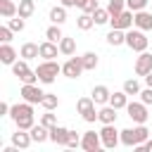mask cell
<instances>
[{"instance_id":"1","label":"cell","mask_w":152,"mask_h":152,"mask_svg":"<svg viewBox=\"0 0 152 152\" xmlns=\"http://www.w3.org/2000/svg\"><path fill=\"white\" fill-rule=\"evenodd\" d=\"M36 74H38V81H40V83H55L57 74H62V66H59L55 59H43V62L36 66Z\"/></svg>"},{"instance_id":"2","label":"cell","mask_w":152,"mask_h":152,"mask_svg":"<svg viewBox=\"0 0 152 152\" xmlns=\"http://www.w3.org/2000/svg\"><path fill=\"white\" fill-rule=\"evenodd\" d=\"M147 36L142 28H128L126 31V45L133 50V52H145L147 50Z\"/></svg>"},{"instance_id":"3","label":"cell","mask_w":152,"mask_h":152,"mask_svg":"<svg viewBox=\"0 0 152 152\" xmlns=\"http://www.w3.org/2000/svg\"><path fill=\"white\" fill-rule=\"evenodd\" d=\"M109 24H112V28L128 31V28H133V26H135V12L126 7L121 14H114V17H109Z\"/></svg>"},{"instance_id":"4","label":"cell","mask_w":152,"mask_h":152,"mask_svg":"<svg viewBox=\"0 0 152 152\" xmlns=\"http://www.w3.org/2000/svg\"><path fill=\"white\" fill-rule=\"evenodd\" d=\"M100 138H102V147L114 150V147L121 142V131H116V128H114V124H102Z\"/></svg>"},{"instance_id":"5","label":"cell","mask_w":152,"mask_h":152,"mask_svg":"<svg viewBox=\"0 0 152 152\" xmlns=\"http://www.w3.org/2000/svg\"><path fill=\"white\" fill-rule=\"evenodd\" d=\"M76 109H78V114L83 116V121H88V124H93V121L97 119V112H95V100H93V97H78Z\"/></svg>"},{"instance_id":"6","label":"cell","mask_w":152,"mask_h":152,"mask_svg":"<svg viewBox=\"0 0 152 152\" xmlns=\"http://www.w3.org/2000/svg\"><path fill=\"white\" fill-rule=\"evenodd\" d=\"M19 95H21V100H26V102H31V104H40L43 97H45V93H43L36 83H24Z\"/></svg>"},{"instance_id":"7","label":"cell","mask_w":152,"mask_h":152,"mask_svg":"<svg viewBox=\"0 0 152 152\" xmlns=\"http://www.w3.org/2000/svg\"><path fill=\"white\" fill-rule=\"evenodd\" d=\"M126 112H128V116H131L135 124H145L147 116H150V114H147V104H145L142 100H140V102H128V104H126Z\"/></svg>"},{"instance_id":"8","label":"cell","mask_w":152,"mask_h":152,"mask_svg":"<svg viewBox=\"0 0 152 152\" xmlns=\"http://www.w3.org/2000/svg\"><path fill=\"white\" fill-rule=\"evenodd\" d=\"M81 71H86L83 69V62H81V57H69L64 64H62V74L66 76V78H78L81 76Z\"/></svg>"},{"instance_id":"9","label":"cell","mask_w":152,"mask_h":152,"mask_svg":"<svg viewBox=\"0 0 152 152\" xmlns=\"http://www.w3.org/2000/svg\"><path fill=\"white\" fill-rule=\"evenodd\" d=\"M100 145H102L100 133H95V131H86V133L81 135V147H83L86 152H97Z\"/></svg>"},{"instance_id":"10","label":"cell","mask_w":152,"mask_h":152,"mask_svg":"<svg viewBox=\"0 0 152 152\" xmlns=\"http://www.w3.org/2000/svg\"><path fill=\"white\" fill-rule=\"evenodd\" d=\"M10 116H12V121H17V119H24V116H33V104L31 102H17V104H12V109H10Z\"/></svg>"},{"instance_id":"11","label":"cell","mask_w":152,"mask_h":152,"mask_svg":"<svg viewBox=\"0 0 152 152\" xmlns=\"http://www.w3.org/2000/svg\"><path fill=\"white\" fill-rule=\"evenodd\" d=\"M152 71V55L145 50V52H140V57L135 59V74L138 76H147Z\"/></svg>"},{"instance_id":"12","label":"cell","mask_w":152,"mask_h":152,"mask_svg":"<svg viewBox=\"0 0 152 152\" xmlns=\"http://www.w3.org/2000/svg\"><path fill=\"white\" fill-rule=\"evenodd\" d=\"M50 140H52L55 145H66V140H69V128H64V126H52V128H50Z\"/></svg>"},{"instance_id":"13","label":"cell","mask_w":152,"mask_h":152,"mask_svg":"<svg viewBox=\"0 0 152 152\" xmlns=\"http://www.w3.org/2000/svg\"><path fill=\"white\" fill-rule=\"evenodd\" d=\"M31 142H33L31 133H26V131H21V128H17V133H12V145H17L19 150H26Z\"/></svg>"},{"instance_id":"14","label":"cell","mask_w":152,"mask_h":152,"mask_svg":"<svg viewBox=\"0 0 152 152\" xmlns=\"http://www.w3.org/2000/svg\"><path fill=\"white\" fill-rule=\"evenodd\" d=\"M0 14H2V19L19 17V5L14 0H0Z\"/></svg>"},{"instance_id":"15","label":"cell","mask_w":152,"mask_h":152,"mask_svg":"<svg viewBox=\"0 0 152 152\" xmlns=\"http://www.w3.org/2000/svg\"><path fill=\"white\" fill-rule=\"evenodd\" d=\"M57 52H59V43H52L48 38H45V43H40V57L43 59H55Z\"/></svg>"},{"instance_id":"16","label":"cell","mask_w":152,"mask_h":152,"mask_svg":"<svg viewBox=\"0 0 152 152\" xmlns=\"http://www.w3.org/2000/svg\"><path fill=\"white\" fill-rule=\"evenodd\" d=\"M0 62H2V64H10V66L17 62V50H14L10 43H2V45H0Z\"/></svg>"},{"instance_id":"17","label":"cell","mask_w":152,"mask_h":152,"mask_svg":"<svg viewBox=\"0 0 152 152\" xmlns=\"http://www.w3.org/2000/svg\"><path fill=\"white\" fill-rule=\"evenodd\" d=\"M90 97L95 100V104H109V97H112V93H109V88H107V86H95Z\"/></svg>"},{"instance_id":"18","label":"cell","mask_w":152,"mask_h":152,"mask_svg":"<svg viewBox=\"0 0 152 152\" xmlns=\"http://www.w3.org/2000/svg\"><path fill=\"white\" fill-rule=\"evenodd\" d=\"M135 28L152 31V14H150L147 10H140V12H135Z\"/></svg>"},{"instance_id":"19","label":"cell","mask_w":152,"mask_h":152,"mask_svg":"<svg viewBox=\"0 0 152 152\" xmlns=\"http://www.w3.org/2000/svg\"><path fill=\"white\" fill-rule=\"evenodd\" d=\"M19 55L24 59H36V57H40V45L38 43H24L21 50H19Z\"/></svg>"},{"instance_id":"20","label":"cell","mask_w":152,"mask_h":152,"mask_svg":"<svg viewBox=\"0 0 152 152\" xmlns=\"http://www.w3.org/2000/svg\"><path fill=\"white\" fill-rule=\"evenodd\" d=\"M109 104H112V107H116V109H126V104H128V93H126L124 88H121V90H116V93H112Z\"/></svg>"},{"instance_id":"21","label":"cell","mask_w":152,"mask_h":152,"mask_svg":"<svg viewBox=\"0 0 152 152\" xmlns=\"http://www.w3.org/2000/svg\"><path fill=\"white\" fill-rule=\"evenodd\" d=\"M116 112H119L116 107H112V104H104V107L97 112V119H100L102 124H114V121H116Z\"/></svg>"},{"instance_id":"22","label":"cell","mask_w":152,"mask_h":152,"mask_svg":"<svg viewBox=\"0 0 152 152\" xmlns=\"http://www.w3.org/2000/svg\"><path fill=\"white\" fill-rule=\"evenodd\" d=\"M28 133H31L33 142H45V140H50V128H48V126H43V124L33 126V128H31Z\"/></svg>"},{"instance_id":"23","label":"cell","mask_w":152,"mask_h":152,"mask_svg":"<svg viewBox=\"0 0 152 152\" xmlns=\"http://www.w3.org/2000/svg\"><path fill=\"white\" fill-rule=\"evenodd\" d=\"M107 43L109 45H126V31H121V28H112L109 33H107Z\"/></svg>"},{"instance_id":"24","label":"cell","mask_w":152,"mask_h":152,"mask_svg":"<svg viewBox=\"0 0 152 152\" xmlns=\"http://www.w3.org/2000/svg\"><path fill=\"white\" fill-rule=\"evenodd\" d=\"M50 21L62 26V24L66 21V7H64V5H57V7H52V10H50Z\"/></svg>"},{"instance_id":"25","label":"cell","mask_w":152,"mask_h":152,"mask_svg":"<svg viewBox=\"0 0 152 152\" xmlns=\"http://www.w3.org/2000/svg\"><path fill=\"white\" fill-rule=\"evenodd\" d=\"M59 52H62V55H66V57H71V55L76 52V40H74V38H69V36H64V38L59 40Z\"/></svg>"},{"instance_id":"26","label":"cell","mask_w":152,"mask_h":152,"mask_svg":"<svg viewBox=\"0 0 152 152\" xmlns=\"http://www.w3.org/2000/svg\"><path fill=\"white\" fill-rule=\"evenodd\" d=\"M33 12H36V2L33 0H19V17L28 19Z\"/></svg>"},{"instance_id":"27","label":"cell","mask_w":152,"mask_h":152,"mask_svg":"<svg viewBox=\"0 0 152 152\" xmlns=\"http://www.w3.org/2000/svg\"><path fill=\"white\" fill-rule=\"evenodd\" d=\"M76 26H78L81 31H88V28H93V26H95V19H93V14L83 12V14L76 19Z\"/></svg>"},{"instance_id":"28","label":"cell","mask_w":152,"mask_h":152,"mask_svg":"<svg viewBox=\"0 0 152 152\" xmlns=\"http://www.w3.org/2000/svg\"><path fill=\"white\" fill-rule=\"evenodd\" d=\"M81 62H83V69H86V71H93L100 59H97L95 52H86V55H81Z\"/></svg>"},{"instance_id":"29","label":"cell","mask_w":152,"mask_h":152,"mask_svg":"<svg viewBox=\"0 0 152 152\" xmlns=\"http://www.w3.org/2000/svg\"><path fill=\"white\" fill-rule=\"evenodd\" d=\"M45 38L48 40H52V43H59L62 38H64V33H62V28H59V24H52L48 31H45Z\"/></svg>"},{"instance_id":"30","label":"cell","mask_w":152,"mask_h":152,"mask_svg":"<svg viewBox=\"0 0 152 152\" xmlns=\"http://www.w3.org/2000/svg\"><path fill=\"white\" fill-rule=\"evenodd\" d=\"M26 62H28V59H24V57H21V59H17V62L12 64V74H14V76H19V78H21L24 74H28L31 69H28V64H26Z\"/></svg>"},{"instance_id":"31","label":"cell","mask_w":152,"mask_h":152,"mask_svg":"<svg viewBox=\"0 0 152 152\" xmlns=\"http://www.w3.org/2000/svg\"><path fill=\"white\" fill-rule=\"evenodd\" d=\"M121 145L135 147V128H124L121 131Z\"/></svg>"},{"instance_id":"32","label":"cell","mask_w":152,"mask_h":152,"mask_svg":"<svg viewBox=\"0 0 152 152\" xmlns=\"http://www.w3.org/2000/svg\"><path fill=\"white\" fill-rule=\"evenodd\" d=\"M109 17H112V14H109V10H107V7H104V10H102V7H97V10L93 12V19H95V24H97V26H100V24H107V21H109Z\"/></svg>"},{"instance_id":"33","label":"cell","mask_w":152,"mask_h":152,"mask_svg":"<svg viewBox=\"0 0 152 152\" xmlns=\"http://www.w3.org/2000/svg\"><path fill=\"white\" fill-rule=\"evenodd\" d=\"M107 10H109L112 17H114V14H121V12L126 10V0H109V2H107Z\"/></svg>"},{"instance_id":"34","label":"cell","mask_w":152,"mask_h":152,"mask_svg":"<svg viewBox=\"0 0 152 152\" xmlns=\"http://www.w3.org/2000/svg\"><path fill=\"white\" fill-rule=\"evenodd\" d=\"M124 90H126L128 95H140V83H138L135 78H126V81H124Z\"/></svg>"},{"instance_id":"35","label":"cell","mask_w":152,"mask_h":152,"mask_svg":"<svg viewBox=\"0 0 152 152\" xmlns=\"http://www.w3.org/2000/svg\"><path fill=\"white\" fill-rule=\"evenodd\" d=\"M45 109H57V104H59V97L57 95H52V93H45V97H43V102H40Z\"/></svg>"},{"instance_id":"36","label":"cell","mask_w":152,"mask_h":152,"mask_svg":"<svg viewBox=\"0 0 152 152\" xmlns=\"http://www.w3.org/2000/svg\"><path fill=\"white\" fill-rule=\"evenodd\" d=\"M40 124L43 126H48V128H52V126H57V116L52 114V109H48L43 116H40Z\"/></svg>"},{"instance_id":"37","label":"cell","mask_w":152,"mask_h":152,"mask_svg":"<svg viewBox=\"0 0 152 152\" xmlns=\"http://www.w3.org/2000/svg\"><path fill=\"white\" fill-rule=\"evenodd\" d=\"M14 124H17V128H21V131H31V128L36 126L33 116H24V119H17Z\"/></svg>"},{"instance_id":"38","label":"cell","mask_w":152,"mask_h":152,"mask_svg":"<svg viewBox=\"0 0 152 152\" xmlns=\"http://www.w3.org/2000/svg\"><path fill=\"white\" fill-rule=\"evenodd\" d=\"M7 26H10V28L17 33V31H24L26 21H24V17H19V19H14V17H12V19H7Z\"/></svg>"},{"instance_id":"39","label":"cell","mask_w":152,"mask_h":152,"mask_svg":"<svg viewBox=\"0 0 152 152\" xmlns=\"http://www.w3.org/2000/svg\"><path fill=\"white\" fill-rule=\"evenodd\" d=\"M147 2H150V0H126V7L133 10V12H140V10L147 7Z\"/></svg>"},{"instance_id":"40","label":"cell","mask_w":152,"mask_h":152,"mask_svg":"<svg viewBox=\"0 0 152 152\" xmlns=\"http://www.w3.org/2000/svg\"><path fill=\"white\" fill-rule=\"evenodd\" d=\"M66 147H81V135L76 131H69V140H66Z\"/></svg>"},{"instance_id":"41","label":"cell","mask_w":152,"mask_h":152,"mask_svg":"<svg viewBox=\"0 0 152 152\" xmlns=\"http://www.w3.org/2000/svg\"><path fill=\"white\" fill-rule=\"evenodd\" d=\"M12 33H14V31H12L10 26H0V40H2V43H10V40H12Z\"/></svg>"},{"instance_id":"42","label":"cell","mask_w":152,"mask_h":152,"mask_svg":"<svg viewBox=\"0 0 152 152\" xmlns=\"http://www.w3.org/2000/svg\"><path fill=\"white\" fill-rule=\"evenodd\" d=\"M140 100H142V102H145L147 107L152 104V88H150V86H147L145 90H140Z\"/></svg>"},{"instance_id":"43","label":"cell","mask_w":152,"mask_h":152,"mask_svg":"<svg viewBox=\"0 0 152 152\" xmlns=\"http://www.w3.org/2000/svg\"><path fill=\"white\" fill-rule=\"evenodd\" d=\"M97 10V0H88L86 5H83V12H88V14H93Z\"/></svg>"},{"instance_id":"44","label":"cell","mask_w":152,"mask_h":152,"mask_svg":"<svg viewBox=\"0 0 152 152\" xmlns=\"http://www.w3.org/2000/svg\"><path fill=\"white\" fill-rule=\"evenodd\" d=\"M10 109H12V107H10L7 102H0V116H5V114H10Z\"/></svg>"},{"instance_id":"45","label":"cell","mask_w":152,"mask_h":152,"mask_svg":"<svg viewBox=\"0 0 152 152\" xmlns=\"http://www.w3.org/2000/svg\"><path fill=\"white\" fill-rule=\"evenodd\" d=\"M59 5H64L69 10V7H76V0H59Z\"/></svg>"},{"instance_id":"46","label":"cell","mask_w":152,"mask_h":152,"mask_svg":"<svg viewBox=\"0 0 152 152\" xmlns=\"http://www.w3.org/2000/svg\"><path fill=\"white\" fill-rule=\"evenodd\" d=\"M142 78H145V83H147V86H150V88H152V71H150V74H147V76H142Z\"/></svg>"},{"instance_id":"47","label":"cell","mask_w":152,"mask_h":152,"mask_svg":"<svg viewBox=\"0 0 152 152\" xmlns=\"http://www.w3.org/2000/svg\"><path fill=\"white\" fill-rule=\"evenodd\" d=\"M142 145H145V150H150V152H152V138H147Z\"/></svg>"},{"instance_id":"48","label":"cell","mask_w":152,"mask_h":152,"mask_svg":"<svg viewBox=\"0 0 152 152\" xmlns=\"http://www.w3.org/2000/svg\"><path fill=\"white\" fill-rule=\"evenodd\" d=\"M86 2H88V0H76V7H81V10H83V5H86Z\"/></svg>"}]
</instances>
